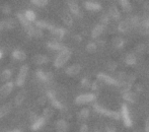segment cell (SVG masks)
I'll list each match as a JSON object with an SVG mask.
<instances>
[{
	"instance_id": "obj_1",
	"label": "cell",
	"mask_w": 149,
	"mask_h": 132,
	"mask_svg": "<svg viewBox=\"0 0 149 132\" xmlns=\"http://www.w3.org/2000/svg\"><path fill=\"white\" fill-rule=\"evenodd\" d=\"M71 55H72V53H71V51L68 48L60 51L59 54L57 55V57L55 58L54 66H55L56 68H61V67H63L69 61V59L71 58Z\"/></svg>"
},
{
	"instance_id": "obj_2",
	"label": "cell",
	"mask_w": 149,
	"mask_h": 132,
	"mask_svg": "<svg viewBox=\"0 0 149 132\" xmlns=\"http://www.w3.org/2000/svg\"><path fill=\"white\" fill-rule=\"evenodd\" d=\"M92 107H93V110L95 111L96 113L102 115V116L109 117V118L113 119V120H119V119L121 118V115H120V113L117 112V111L108 110V109L104 108V107L98 104H93Z\"/></svg>"
},
{
	"instance_id": "obj_3",
	"label": "cell",
	"mask_w": 149,
	"mask_h": 132,
	"mask_svg": "<svg viewBox=\"0 0 149 132\" xmlns=\"http://www.w3.org/2000/svg\"><path fill=\"white\" fill-rule=\"evenodd\" d=\"M121 118L123 120V123L127 128H130V127L133 126V122H132V118H131V115H130V111L129 108L126 104H123L121 107Z\"/></svg>"
},
{
	"instance_id": "obj_4",
	"label": "cell",
	"mask_w": 149,
	"mask_h": 132,
	"mask_svg": "<svg viewBox=\"0 0 149 132\" xmlns=\"http://www.w3.org/2000/svg\"><path fill=\"white\" fill-rule=\"evenodd\" d=\"M96 99V96L94 94L88 93V94H82V95H79L75 98V104L76 105H86L90 104V103L94 102Z\"/></svg>"
},
{
	"instance_id": "obj_5",
	"label": "cell",
	"mask_w": 149,
	"mask_h": 132,
	"mask_svg": "<svg viewBox=\"0 0 149 132\" xmlns=\"http://www.w3.org/2000/svg\"><path fill=\"white\" fill-rule=\"evenodd\" d=\"M29 70H30V67H29V65H26V64L20 67L19 72H18L17 77H16V80H15V85L17 87H22L24 85L26 76L29 74Z\"/></svg>"
},
{
	"instance_id": "obj_6",
	"label": "cell",
	"mask_w": 149,
	"mask_h": 132,
	"mask_svg": "<svg viewBox=\"0 0 149 132\" xmlns=\"http://www.w3.org/2000/svg\"><path fill=\"white\" fill-rule=\"evenodd\" d=\"M96 78L102 83H106V85H114V87H119L120 85V82L116 78L106 74V73H102V72L98 73V74L96 75Z\"/></svg>"
},
{
	"instance_id": "obj_7",
	"label": "cell",
	"mask_w": 149,
	"mask_h": 132,
	"mask_svg": "<svg viewBox=\"0 0 149 132\" xmlns=\"http://www.w3.org/2000/svg\"><path fill=\"white\" fill-rule=\"evenodd\" d=\"M13 87H14V83L12 81H7L5 82L1 87H0V98L1 99H4V98L8 97L10 95L12 91H13Z\"/></svg>"
},
{
	"instance_id": "obj_8",
	"label": "cell",
	"mask_w": 149,
	"mask_h": 132,
	"mask_svg": "<svg viewBox=\"0 0 149 132\" xmlns=\"http://www.w3.org/2000/svg\"><path fill=\"white\" fill-rule=\"evenodd\" d=\"M36 75H37L38 78L41 81H43V82H50V81H52L54 78V75L52 72H46V71L41 70V69L37 70Z\"/></svg>"
},
{
	"instance_id": "obj_9",
	"label": "cell",
	"mask_w": 149,
	"mask_h": 132,
	"mask_svg": "<svg viewBox=\"0 0 149 132\" xmlns=\"http://www.w3.org/2000/svg\"><path fill=\"white\" fill-rule=\"evenodd\" d=\"M46 123H47V120H46L44 117H38L37 120H35L31 124V131H39V130H41L42 128H44V127H45Z\"/></svg>"
},
{
	"instance_id": "obj_10",
	"label": "cell",
	"mask_w": 149,
	"mask_h": 132,
	"mask_svg": "<svg viewBox=\"0 0 149 132\" xmlns=\"http://www.w3.org/2000/svg\"><path fill=\"white\" fill-rule=\"evenodd\" d=\"M67 4H68L69 10H70L74 15L79 16V17L82 16L81 11H80V8H79V5H78V3H77L76 0H68V1H67Z\"/></svg>"
},
{
	"instance_id": "obj_11",
	"label": "cell",
	"mask_w": 149,
	"mask_h": 132,
	"mask_svg": "<svg viewBox=\"0 0 149 132\" xmlns=\"http://www.w3.org/2000/svg\"><path fill=\"white\" fill-rule=\"evenodd\" d=\"M81 71V65L80 64H72V65L68 66L65 69V73L68 76H75V75L79 74Z\"/></svg>"
},
{
	"instance_id": "obj_12",
	"label": "cell",
	"mask_w": 149,
	"mask_h": 132,
	"mask_svg": "<svg viewBox=\"0 0 149 132\" xmlns=\"http://www.w3.org/2000/svg\"><path fill=\"white\" fill-rule=\"evenodd\" d=\"M24 31L28 33V35L30 36V37L37 38V39L43 37V31L40 30V29H38V28H36V27H33V24H31V27H29L28 29H26Z\"/></svg>"
},
{
	"instance_id": "obj_13",
	"label": "cell",
	"mask_w": 149,
	"mask_h": 132,
	"mask_svg": "<svg viewBox=\"0 0 149 132\" xmlns=\"http://www.w3.org/2000/svg\"><path fill=\"white\" fill-rule=\"evenodd\" d=\"M123 99L128 103H131V104H134V103L138 102V95L135 91H126V93L123 94Z\"/></svg>"
},
{
	"instance_id": "obj_14",
	"label": "cell",
	"mask_w": 149,
	"mask_h": 132,
	"mask_svg": "<svg viewBox=\"0 0 149 132\" xmlns=\"http://www.w3.org/2000/svg\"><path fill=\"white\" fill-rule=\"evenodd\" d=\"M83 4L86 10H89V11H100L102 9V5L95 1H85Z\"/></svg>"
},
{
	"instance_id": "obj_15",
	"label": "cell",
	"mask_w": 149,
	"mask_h": 132,
	"mask_svg": "<svg viewBox=\"0 0 149 132\" xmlns=\"http://www.w3.org/2000/svg\"><path fill=\"white\" fill-rule=\"evenodd\" d=\"M33 62L37 65H43L49 62V58L47 55H43V54H37L33 57Z\"/></svg>"
},
{
	"instance_id": "obj_16",
	"label": "cell",
	"mask_w": 149,
	"mask_h": 132,
	"mask_svg": "<svg viewBox=\"0 0 149 132\" xmlns=\"http://www.w3.org/2000/svg\"><path fill=\"white\" fill-rule=\"evenodd\" d=\"M12 110V104L11 103H6L0 107V119L6 117Z\"/></svg>"
},
{
	"instance_id": "obj_17",
	"label": "cell",
	"mask_w": 149,
	"mask_h": 132,
	"mask_svg": "<svg viewBox=\"0 0 149 132\" xmlns=\"http://www.w3.org/2000/svg\"><path fill=\"white\" fill-rule=\"evenodd\" d=\"M55 127L57 132H67V128H68V123L64 119H60L57 120L55 123Z\"/></svg>"
},
{
	"instance_id": "obj_18",
	"label": "cell",
	"mask_w": 149,
	"mask_h": 132,
	"mask_svg": "<svg viewBox=\"0 0 149 132\" xmlns=\"http://www.w3.org/2000/svg\"><path fill=\"white\" fill-rule=\"evenodd\" d=\"M104 29H106V27H104V24H96L91 31V38H93V39L98 38L102 33L104 32Z\"/></svg>"
},
{
	"instance_id": "obj_19",
	"label": "cell",
	"mask_w": 149,
	"mask_h": 132,
	"mask_svg": "<svg viewBox=\"0 0 149 132\" xmlns=\"http://www.w3.org/2000/svg\"><path fill=\"white\" fill-rule=\"evenodd\" d=\"M48 48L54 50V51H62V50L66 49V46H64L63 44L59 43L58 41H53V42H48L47 43Z\"/></svg>"
},
{
	"instance_id": "obj_20",
	"label": "cell",
	"mask_w": 149,
	"mask_h": 132,
	"mask_svg": "<svg viewBox=\"0 0 149 132\" xmlns=\"http://www.w3.org/2000/svg\"><path fill=\"white\" fill-rule=\"evenodd\" d=\"M26 91H20L19 93H17V95L15 96L14 98V104H15L16 107H19L24 104V100H26Z\"/></svg>"
},
{
	"instance_id": "obj_21",
	"label": "cell",
	"mask_w": 149,
	"mask_h": 132,
	"mask_svg": "<svg viewBox=\"0 0 149 132\" xmlns=\"http://www.w3.org/2000/svg\"><path fill=\"white\" fill-rule=\"evenodd\" d=\"M61 18H62L63 22H64L67 27H71L73 24V18H72V16H71V14L69 13L67 10L63 11L62 15H61Z\"/></svg>"
},
{
	"instance_id": "obj_22",
	"label": "cell",
	"mask_w": 149,
	"mask_h": 132,
	"mask_svg": "<svg viewBox=\"0 0 149 132\" xmlns=\"http://www.w3.org/2000/svg\"><path fill=\"white\" fill-rule=\"evenodd\" d=\"M51 34L56 38V39L62 40L63 38H64V36H65V34H66V32H65L64 29L59 28V27H55V28H54L53 30L51 31Z\"/></svg>"
},
{
	"instance_id": "obj_23",
	"label": "cell",
	"mask_w": 149,
	"mask_h": 132,
	"mask_svg": "<svg viewBox=\"0 0 149 132\" xmlns=\"http://www.w3.org/2000/svg\"><path fill=\"white\" fill-rule=\"evenodd\" d=\"M109 15H110V17H112L113 20H119V18L121 17V13H120L119 8L117 7L116 5L111 6L110 9H109Z\"/></svg>"
},
{
	"instance_id": "obj_24",
	"label": "cell",
	"mask_w": 149,
	"mask_h": 132,
	"mask_svg": "<svg viewBox=\"0 0 149 132\" xmlns=\"http://www.w3.org/2000/svg\"><path fill=\"white\" fill-rule=\"evenodd\" d=\"M16 17H17L18 22L22 24V26L24 28V30H26V29H28L29 27L31 26V22H30L28 20H26V16H24V14L22 13V12H18V13L16 14Z\"/></svg>"
},
{
	"instance_id": "obj_25",
	"label": "cell",
	"mask_w": 149,
	"mask_h": 132,
	"mask_svg": "<svg viewBox=\"0 0 149 132\" xmlns=\"http://www.w3.org/2000/svg\"><path fill=\"white\" fill-rule=\"evenodd\" d=\"M12 57H13L15 60H18V61H24V60H26V54L24 53V51H22V50L16 49L12 52Z\"/></svg>"
},
{
	"instance_id": "obj_26",
	"label": "cell",
	"mask_w": 149,
	"mask_h": 132,
	"mask_svg": "<svg viewBox=\"0 0 149 132\" xmlns=\"http://www.w3.org/2000/svg\"><path fill=\"white\" fill-rule=\"evenodd\" d=\"M3 24H4V29H8V30H12L17 26V22L14 18H6L3 20Z\"/></svg>"
},
{
	"instance_id": "obj_27",
	"label": "cell",
	"mask_w": 149,
	"mask_h": 132,
	"mask_svg": "<svg viewBox=\"0 0 149 132\" xmlns=\"http://www.w3.org/2000/svg\"><path fill=\"white\" fill-rule=\"evenodd\" d=\"M112 44L113 46H114L115 48H117V49H121V48L124 47V45H125V41H124V39L122 37H114L112 40Z\"/></svg>"
},
{
	"instance_id": "obj_28",
	"label": "cell",
	"mask_w": 149,
	"mask_h": 132,
	"mask_svg": "<svg viewBox=\"0 0 149 132\" xmlns=\"http://www.w3.org/2000/svg\"><path fill=\"white\" fill-rule=\"evenodd\" d=\"M124 61H125V63L127 64V65L132 66V65H135L136 64V62H137V58H136V56L134 55L133 53H129L125 56Z\"/></svg>"
},
{
	"instance_id": "obj_29",
	"label": "cell",
	"mask_w": 149,
	"mask_h": 132,
	"mask_svg": "<svg viewBox=\"0 0 149 132\" xmlns=\"http://www.w3.org/2000/svg\"><path fill=\"white\" fill-rule=\"evenodd\" d=\"M11 75H12L11 70H9V69H4V70L0 73V80L3 81V82H7V81H9Z\"/></svg>"
},
{
	"instance_id": "obj_30",
	"label": "cell",
	"mask_w": 149,
	"mask_h": 132,
	"mask_svg": "<svg viewBox=\"0 0 149 132\" xmlns=\"http://www.w3.org/2000/svg\"><path fill=\"white\" fill-rule=\"evenodd\" d=\"M130 29H131V27H130V24H129V22H128V20H122V22L119 24V26H118V30L121 33L128 32Z\"/></svg>"
},
{
	"instance_id": "obj_31",
	"label": "cell",
	"mask_w": 149,
	"mask_h": 132,
	"mask_svg": "<svg viewBox=\"0 0 149 132\" xmlns=\"http://www.w3.org/2000/svg\"><path fill=\"white\" fill-rule=\"evenodd\" d=\"M50 103H51L52 107H53L54 109H57V110H59V111L65 110V106L62 104V102H60V101L57 99V98L51 100V101H50Z\"/></svg>"
},
{
	"instance_id": "obj_32",
	"label": "cell",
	"mask_w": 149,
	"mask_h": 132,
	"mask_svg": "<svg viewBox=\"0 0 149 132\" xmlns=\"http://www.w3.org/2000/svg\"><path fill=\"white\" fill-rule=\"evenodd\" d=\"M89 115H90L89 109L88 108H83V109H81L80 112L78 113V118H79V120L84 121V120H86V119L88 118Z\"/></svg>"
},
{
	"instance_id": "obj_33",
	"label": "cell",
	"mask_w": 149,
	"mask_h": 132,
	"mask_svg": "<svg viewBox=\"0 0 149 132\" xmlns=\"http://www.w3.org/2000/svg\"><path fill=\"white\" fill-rule=\"evenodd\" d=\"M53 116H54V109L53 108H51V107H47V108H45L43 110V116L42 117H44L46 120L51 119Z\"/></svg>"
},
{
	"instance_id": "obj_34",
	"label": "cell",
	"mask_w": 149,
	"mask_h": 132,
	"mask_svg": "<svg viewBox=\"0 0 149 132\" xmlns=\"http://www.w3.org/2000/svg\"><path fill=\"white\" fill-rule=\"evenodd\" d=\"M119 2H120V4H121L122 8H123L125 11L129 12L132 10V5L129 0H119Z\"/></svg>"
},
{
	"instance_id": "obj_35",
	"label": "cell",
	"mask_w": 149,
	"mask_h": 132,
	"mask_svg": "<svg viewBox=\"0 0 149 132\" xmlns=\"http://www.w3.org/2000/svg\"><path fill=\"white\" fill-rule=\"evenodd\" d=\"M24 14V16H26V20H28L30 22H36V14L33 10H31V9L26 10Z\"/></svg>"
},
{
	"instance_id": "obj_36",
	"label": "cell",
	"mask_w": 149,
	"mask_h": 132,
	"mask_svg": "<svg viewBox=\"0 0 149 132\" xmlns=\"http://www.w3.org/2000/svg\"><path fill=\"white\" fill-rule=\"evenodd\" d=\"M129 24H130V27H139L140 26V22H141V20H140L139 16H132L131 18H130L129 20Z\"/></svg>"
},
{
	"instance_id": "obj_37",
	"label": "cell",
	"mask_w": 149,
	"mask_h": 132,
	"mask_svg": "<svg viewBox=\"0 0 149 132\" xmlns=\"http://www.w3.org/2000/svg\"><path fill=\"white\" fill-rule=\"evenodd\" d=\"M96 48H97V44L94 42H90L86 45V51L88 53H93V52H95Z\"/></svg>"
},
{
	"instance_id": "obj_38",
	"label": "cell",
	"mask_w": 149,
	"mask_h": 132,
	"mask_svg": "<svg viewBox=\"0 0 149 132\" xmlns=\"http://www.w3.org/2000/svg\"><path fill=\"white\" fill-rule=\"evenodd\" d=\"M31 2L38 7H44L48 4V0H31Z\"/></svg>"
},
{
	"instance_id": "obj_39",
	"label": "cell",
	"mask_w": 149,
	"mask_h": 132,
	"mask_svg": "<svg viewBox=\"0 0 149 132\" xmlns=\"http://www.w3.org/2000/svg\"><path fill=\"white\" fill-rule=\"evenodd\" d=\"M80 85H81V87H82L83 89H89L90 85H91V81H90L89 78H87V77H84V78L81 79Z\"/></svg>"
},
{
	"instance_id": "obj_40",
	"label": "cell",
	"mask_w": 149,
	"mask_h": 132,
	"mask_svg": "<svg viewBox=\"0 0 149 132\" xmlns=\"http://www.w3.org/2000/svg\"><path fill=\"white\" fill-rule=\"evenodd\" d=\"M118 67V63L116 61H109L107 63V69L109 71H115Z\"/></svg>"
},
{
	"instance_id": "obj_41",
	"label": "cell",
	"mask_w": 149,
	"mask_h": 132,
	"mask_svg": "<svg viewBox=\"0 0 149 132\" xmlns=\"http://www.w3.org/2000/svg\"><path fill=\"white\" fill-rule=\"evenodd\" d=\"M102 83L100 82V80H97L96 79L95 81H93V82H91V85H90V87H91V89L92 91H100V87H102Z\"/></svg>"
},
{
	"instance_id": "obj_42",
	"label": "cell",
	"mask_w": 149,
	"mask_h": 132,
	"mask_svg": "<svg viewBox=\"0 0 149 132\" xmlns=\"http://www.w3.org/2000/svg\"><path fill=\"white\" fill-rule=\"evenodd\" d=\"M139 27H143V28H148L149 29V15L143 16V18L141 20Z\"/></svg>"
},
{
	"instance_id": "obj_43",
	"label": "cell",
	"mask_w": 149,
	"mask_h": 132,
	"mask_svg": "<svg viewBox=\"0 0 149 132\" xmlns=\"http://www.w3.org/2000/svg\"><path fill=\"white\" fill-rule=\"evenodd\" d=\"M110 15L109 14H104V15L100 17V24H104V27L107 26V24H109V22H110Z\"/></svg>"
},
{
	"instance_id": "obj_44",
	"label": "cell",
	"mask_w": 149,
	"mask_h": 132,
	"mask_svg": "<svg viewBox=\"0 0 149 132\" xmlns=\"http://www.w3.org/2000/svg\"><path fill=\"white\" fill-rule=\"evenodd\" d=\"M46 98H47L49 101L55 99V98H57V96H56V93L54 91H52V89H49V91H47V94H46Z\"/></svg>"
},
{
	"instance_id": "obj_45",
	"label": "cell",
	"mask_w": 149,
	"mask_h": 132,
	"mask_svg": "<svg viewBox=\"0 0 149 132\" xmlns=\"http://www.w3.org/2000/svg\"><path fill=\"white\" fill-rule=\"evenodd\" d=\"M2 11L4 12L5 14H9L10 12H11V7L9 6V4H4L3 7H2Z\"/></svg>"
},
{
	"instance_id": "obj_46",
	"label": "cell",
	"mask_w": 149,
	"mask_h": 132,
	"mask_svg": "<svg viewBox=\"0 0 149 132\" xmlns=\"http://www.w3.org/2000/svg\"><path fill=\"white\" fill-rule=\"evenodd\" d=\"M47 101L48 99L46 97H40L39 99H38V104H39L40 106H45Z\"/></svg>"
},
{
	"instance_id": "obj_47",
	"label": "cell",
	"mask_w": 149,
	"mask_h": 132,
	"mask_svg": "<svg viewBox=\"0 0 149 132\" xmlns=\"http://www.w3.org/2000/svg\"><path fill=\"white\" fill-rule=\"evenodd\" d=\"M136 51L140 54L143 53V52L145 51V46H144V44H139V45L137 46V48H136Z\"/></svg>"
},
{
	"instance_id": "obj_48",
	"label": "cell",
	"mask_w": 149,
	"mask_h": 132,
	"mask_svg": "<svg viewBox=\"0 0 149 132\" xmlns=\"http://www.w3.org/2000/svg\"><path fill=\"white\" fill-rule=\"evenodd\" d=\"M139 32L141 35H149V29L148 28H143V27H140Z\"/></svg>"
},
{
	"instance_id": "obj_49",
	"label": "cell",
	"mask_w": 149,
	"mask_h": 132,
	"mask_svg": "<svg viewBox=\"0 0 149 132\" xmlns=\"http://www.w3.org/2000/svg\"><path fill=\"white\" fill-rule=\"evenodd\" d=\"M38 117H39V116H38V115L36 114V113H31V114L30 115V121H31V123H33L35 120H37Z\"/></svg>"
},
{
	"instance_id": "obj_50",
	"label": "cell",
	"mask_w": 149,
	"mask_h": 132,
	"mask_svg": "<svg viewBox=\"0 0 149 132\" xmlns=\"http://www.w3.org/2000/svg\"><path fill=\"white\" fill-rule=\"evenodd\" d=\"M80 132H88V126L86 124H82L80 126Z\"/></svg>"
},
{
	"instance_id": "obj_51",
	"label": "cell",
	"mask_w": 149,
	"mask_h": 132,
	"mask_svg": "<svg viewBox=\"0 0 149 132\" xmlns=\"http://www.w3.org/2000/svg\"><path fill=\"white\" fill-rule=\"evenodd\" d=\"M106 132H116V128H115L113 125H111V126H107L106 127Z\"/></svg>"
},
{
	"instance_id": "obj_52",
	"label": "cell",
	"mask_w": 149,
	"mask_h": 132,
	"mask_svg": "<svg viewBox=\"0 0 149 132\" xmlns=\"http://www.w3.org/2000/svg\"><path fill=\"white\" fill-rule=\"evenodd\" d=\"M144 131L149 132V117L145 120V126H144Z\"/></svg>"
},
{
	"instance_id": "obj_53",
	"label": "cell",
	"mask_w": 149,
	"mask_h": 132,
	"mask_svg": "<svg viewBox=\"0 0 149 132\" xmlns=\"http://www.w3.org/2000/svg\"><path fill=\"white\" fill-rule=\"evenodd\" d=\"M4 29V24H3V20H0V31H2Z\"/></svg>"
},
{
	"instance_id": "obj_54",
	"label": "cell",
	"mask_w": 149,
	"mask_h": 132,
	"mask_svg": "<svg viewBox=\"0 0 149 132\" xmlns=\"http://www.w3.org/2000/svg\"><path fill=\"white\" fill-rule=\"evenodd\" d=\"M7 132H22V130H20V129H12V130L7 131Z\"/></svg>"
},
{
	"instance_id": "obj_55",
	"label": "cell",
	"mask_w": 149,
	"mask_h": 132,
	"mask_svg": "<svg viewBox=\"0 0 149 132\" xmlns=\"http://www.w3.org/2000/svg\"><path fill=\"white\" fill-rule=\"evenodd\" d=\"M2 56H3V53H2V51L0 50V59L2 58Z\"/></svg>"
},
{
	"instance_id": "obj_56",
	"label": "cell",
	"mask_w": 149,
	"mask_h": 132,
	"mask_svg": "<svg viewBox=\"0 0 149 132\" xmlns=\"http://www.w3.org/2000/svg\"><path fill=\"white\" fill-rule=\"evenodd\" d=\"M145 7H146V8H148V9H149V2H147V3L145 4Z\"/></svg>"
},
{
	"instance_id": "obj_57",
	"label": "cell",
	"mask_w": 149,
	"mask_h": 132,
	"mask_svg": "<svg viewBox=\"0 0 149 132\" xmlns=\"http://www.w3.org/2000/svg\"><path fill=\"white\" fill-rule=\"evenodd\" d=\"M134 132H143V131H141L140 129H138V130H136V131H134Z\"/></svg>"
},
{
	"instance_id": "obj_58",
	"label": "cell",
	"mask_w": 149,
	"mask_h": 132,
	"mask_svg": "<svg viewBox=\"0 0 149 132\" xmlns=\"http://www.w3.org/2000/svg\"><path fill=\"white\" fill-rule=\"evenodd\" d=\"M138 1H143V0H138Z\"/></svg>"
},
{
	"instance_id": "obj_59",
	"label": "cell",
	"mask_w": 149,
	"mask_h": 132,
	"mask_svg": "<svg viewBox=\"0 0 149 132\" xmlns=\"http://www.w3.org/2000/svg\"><path fill=\"white\" fill-rule=\"evenodd\" d=\"M94 132H100V131H94Z\"/></svg>"
}]
</instances>
